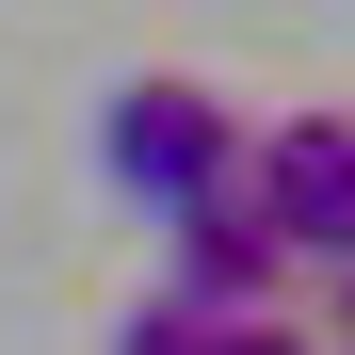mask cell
Segmentation results:
<instances>
[{
	"label": "cell",
	"mask_w": 355,
	"mask_h": 355,
	"mask_svg": "<svg viewBox=\"0 0 355 355\" xmlns=\"http://www.w3.org/2000/svg\"><path fill=\"white\" fill-rule=\"evenodd\" d=\"M97 162H113V194L130 210H194V194H226V178H243V113H226L210 81H113V113H97Z\"/></svg>",
	"instance_id": "cell-1"
},
{
	"label": "cell",
	"mask_w": 355,
	"mask_h": 355,
	"mask_svg": "<svg viewBox=\"0 0 355 355\" xmlns=\"http://www.w3.org/2000/svg\"><path fill=\"white\" fill-rule=\"evenodd\" d=\"M243 194L275 210L291 259H355V113H275L243 146Z\"/></svg>",
	"instance_id": "cell-2"
},
{
	"label": "cell",
	"mask_w": 355,
	"mask_h": 355,
	"mask_svg": "<svg viewBox=\"0 0 355 355\" xmlns=\"http://www.w3.org/2000/svg\"><path fill=\"white\" fill-rule=\"evenodd\" d=\"M162 243H178V259H162V291H178L194 323H259L275 291H291V243H275V210L243 194V178H226V194H194Z\"/></svg>",
	"instance_id": "cell-3"
},
{
	"label": "cell",
	"mask_w": 355,
	"mask_h": 355,
	"mask_svg": "<svg viewBox=\"0 0 355 355\" xmlns=\"http://www.w3.org/2000/svg\"><path fill=\"white\" fill-rule=\"evenodd\" d=\"M113 355H210V323H194V307H178V291H146V307H130V323H113Z\"/></svg>",
	"instance_id": "cell-4"
},
{
	"label": "cell",
	"mask_w": 355,
	"mask_h": 355,
	"mask_svg": "<svg viewBox=\"0 0 355 355\" xmlns=\"http://www.w3.org/2000/svg\"><path fill=\"white\" fill-rule=\"evenodd\" d=\"M210 355H339V339H307V323H275V307H259V323H210Z\"/></svg>",
	"instance_id": "cell-5"
},
{
	"label": "cell",
	"mask_w": 355,
	"mask_h": 355,
	"mask_svg": "<svg viewBox=\"0 0 355 355\" xmlns=\"http://www.w3.org/2000/svg\"><path fill=\"white\" fill-rule=\"evenodd\" d=\"M323 307H339V355H355V259H323Z\"/></svg>",
	"instance_id": "cell-6"
}]
</instances>
